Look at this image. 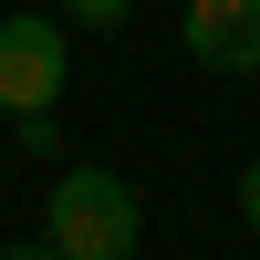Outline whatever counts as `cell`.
Here are the masks:
<instances>
[{
  "instance_id": "1",
  "label": "cell",
  "mask_w": 260,
  "mask_h": 260,
  "mask_svg": "<svg viewBox=\"0 0 260 260\" xmlns=\"http://www.w3.org/2000/svg\"><path fill=\"white\" fill-rule=\"evenodd\" d=\"M42 240H52L62 260H136L146 198L115 177V167H62L52 198H42Z\"/></svg>"
},
{
  "instance_id": "2",
  "label": "cell",
  "mask_w": 260,
  "mask_h": 260,
  "mask_svg": "<svg viewBox=\"0 0 260 260\" xmlns=\"http://www.w3.org/2000/svg\"><path fill=\"white\" fill-rule=\"evenodd\" d=\"M73 83V31L62 11H11L0 21V115H52Z\"/></svg>"
},
{
  "instance_id": "3",
  "label": "cell",
  "mask_w": 260,
  "mask_h": 260,
  "mask_svg": "<svg viewBox=\"0 0 260 260\" xmlns=\"http://www.w3.org/2000/svg\"><path fill=\"white\" fill-rule=\"evenodd\" d=\"M177 42L198 73H260V0H187Z\"/></svg>"
},
{
  "instance_id": "4",
  "label": "cell",
  "mask_w": 260,
  "mask_h": 260,
  "mask_svg": "<svg viewBox=\"0 0 260 260\" xmlns=\"http://www.w3.org/2000/svg\"><path fill=\"white\" fill-rule=\"evenodd\" d=\"M136 0H62V31H125Z\"/></svg>"
},
{
  "instance_id": "5",
  "label": "cell",
  "mask_w": 260,
  "mask_h": 260,
  "mask_svg": "<svg viewBox=\"0 0 260 260\" xmlns=\"http://www.w3.org/2000/svg\"><path fill=\"white\" fill-rule=\"evenodd\" d=\"M240 219H250V229H260V156H250V167H240Z\"/></svg>"
},
{
  "instance_id": "6",
  "label": "cell",
  "mask_w": 260,
  "mask_h": 260,
  "mask_svg": "<svg viewBox=\"0 0 260 260\" xmlns=\"http://www.w3.org/2000/svg\"><path fill=\"white\" fill-rule=\"evenodd\" d=\"M0 260H62V250H52V240H31V250H0Z\"/></svg>"
}]
</instances>
